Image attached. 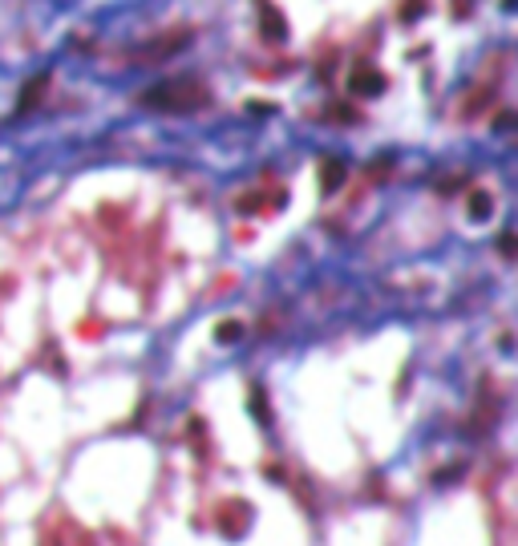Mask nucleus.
Instances as JSON below:
<instances>
[]
</instances>
